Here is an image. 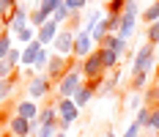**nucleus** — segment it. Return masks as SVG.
Segmentation results:
<instances>
[{
  "instance_id": "12",
  "label": "nucleus",
  "mask_w": 159,
  "mask_h": 137,
  "mask_svg": "<svg viewBox=\"0 0 159 137\" xmlns=\"http://www.w3.org/2000/svg\"><path fill=\"white\" fill-rule=\"evenodd\" d=\"M58 33H61V25H58L55 19H49L47 25H41V28L36 30V41H39L41 47H49L52 41H55V36H58Z\"/></svg>"
},
{
  "instance_id": "43",
  "label": "nucleus",
  "mask_w": 159,
  "mask_h": 137,
  "mask_svg": "<svg viewBox=\"0 0 159 137\" xmlns=\"http://www.w3.org/2000/svg\"><path fill=\"white\" fill-rule=\"evenodd\" d=\"M0 121H3V104H0Z\"/></svg>"
},
{
  "instance_id": "16",
  "label": "nucleus",
  "mask_w": 159,
  "mask_h": 137,
  "mask_svg": "<svg viewBox=\"0 0 159 137\" xmlns=\"http://www.w3.org/2000/svg\"><path fill=\"white\" fill-rule=\"evenodd\" d=\"M8 132H11V137H30V121H25L19 115H11Z\"/></svg>"
},
{
  "instance_id": "25",
  "label": "nucleus",
  "mask_w": 159,
  "mask_h": 137,
  "mask_svg": "<svg viewBox=\"0 0 159 137\" xmlns=\"http://www.w3.org/2000/svg\"><path fill=\"white\" fill-rule=\"evenodd\" d=\"M14 88H16V74L11 77V80H3V82H0V104L14 93Z\"/></svg>"
},
{
  "instance_id": "1",
  "label": "nucleus",
  "mask_w": 159,
  "mask_h": 137,
  "mask_svg": "<svg viewBox=\"0 0 159 137\" xmlns=\"http://www.w3.org/2000/svg\"><path fill=\"white\" fill-rule=\"evenodd\" d=\"M82 82H85V77H82V61H74V63H71V69L55 82L52 96H55V99H71Z\"/></svg>"
},
{
  "instance_id": "17",
  "label": "nucleus",
  "mask_w": 159,
  "mask_h": 137,
  "mask_svg": "<svg viewBox=\"0 0 159 137\" xmlns=\"http://www.w3.org/2000/svg\"><path fill=\"white\" fill-rule=\"evenodd\" d=\"M58 121V110H55V104H47L39 110V115H36V126H47V123H55Z\"/></svg>"
},
{
  "instance_id": "4",
  "label": "nucleus",
  "mask_w": 159,
  "mask_h": 137,
  "mask_svg": "<svg viewBox=\"0 0 159 137\" xmlns=\"http://www.w3.org/2000/svg\"><path fill=\"white\" fill-rule=\"evenodd\" d=\"M154 63H157V52H154V47L151 44H143L137 49V55H134V61H132V74H151V69H154Z\"/></svg>"
},
{
  "instance_id": "7",
  "label": "nucleus",
  "mask_w": 159,
  "mask_h": 137,
  "mask_svg": "<svg viewBox=\"0 0 159 137\" xmlns=\"http://www.w3.org/2000/svg\"><path fill=\"white\" fill-rule=\"evenodd\" d=\"M52 91H55V85L47 80V74H36V77H30V80H28V96H30L33 102L47 99Z\"/></svg>"
},
{
  "instance_id": "38",
  "label": "nucleus",
  "mask_w": 159,
  "mask_h": 137,
  "mask_svg": "<svg viewBox=\"0 0 159 137\" xmlns=\"http://www.w3.org/2000/svg\"><path fill=\"white\" fill-rule=\"evenodd\" d=\"M11 77H14V69L6 61H0V82H3V80H11Z\"/></svg>"
},
{
  "instance_id": "45",
  "label": "nucleus",
  "mask_w": 159,
  "mask_h": 137,
  "mask_svg": "<svg viewBox=\"0 0 159 137\" xmlns=\"http://www.w3.org/2000/svg\"><path fill=\"white\" fill-rule=\"evenodd\" d=\"M102 3H104V6H107V3H110V0H102Z\"/></svg>"
},
{
  "instance_id": "24",
  "label": "nucleus",
  "mask_w": 159,
  "mask_h": 137,
  "mask_svg": "<svg viewBox=\"0 0 159 137\" xmlns=\"http://www.w3.org/2000/svg\"><path fill=\"white\" fill-rule=\"evenodd\" d=\"M14 47V39H11V33L8 30H0V61H6V55H8V49Z\"/></svg>"
},
{
  "instance_id": "30",
  "label": "nucleus",
  "mask_w": 159,
  "mask_h": 137,
  "mask_svg": "<svg viewBox=\"0 0 159 137\" xmlns=\"http://www.w3.org/2000/svg\"><path fill=\"white\" fill-rule=\"evenodd\" d=\"M6 63H8V66H11V69L16 71V66L22 63V49H16V47H11V49H8V55H6Z\"/></svg>"
},
{
  "instance_id": "11",
  "label": "nucleus",
  "mask_w": 159,
  "mask_h": 137,
  "mask_svg": "<svg viewBox=\"0 0 159 137\" xmlns=\"http://www.w3.org/2000/svg\"><path fill=\"white\" fill-rule=\"evenodd\" d=\"M118 82H121V66H118L115 71H107V74L99 80V85H96V93H99V96H110V93H115Z\"/></svg>"
},
{
  "instance_id": "9",
  "label": "nucleus",
  "mask_w": 159,
  "mask_h": 137,
  "mask_svg": "<svg viewBox=\"0 0 159 137\" xmlns=\"http://www.w3.org/2000/svg\"><path fill=\"white\" fill-rule=\"evenodd\" d=\"M3 25H6V30L11 33V36H16L22 28H28V25H30V11H25L22 6H16L14 11H11V16H8Z\"/></svg>"
},
{
  "instance_id": "21",
  "label": "nucleus",
  "mask_w": 159,
  "mask_h": 137,
  "mask_svg": "<svg viewBox=\"0 0 159 137\" xmlns=\"http://www.w3.org/2000/svg\"><path fill=\"white\" fill-rule=\"evenodd\" d=\"M39 49H41V44H39V41H30V44L22 49V63H25V66H33V63H36V55H39Z\"/></svg>"
},
{
  "instance_id": "22",
  "label": "nucleus",
  "mask_w": 159,
  "mask_h": 137,
  "mask_svg": "<svg viewBox=\"0 0 159 137\" xmlns=\"http://www.w3.org/2000/svg\"><path fill=\"white\" fill-rule=\"evenodd\" d=\"M129 88H132V93H143L145 88H148V74H132V82H129Z\"/></svg>"
},
{
  "instance_id": "29",
  "label": "nucleus",
  "mask_w": 159,
  "mask_h": 137,
  "mask_svg": "<svg viewBox=\"0 0 159 137\" xmlns=\"http://www.w3.org/2000/svg\"><path fill=\"white\" fill-rule=\"evenodd\" d=\"M55 6H58V0H36V8H39L44 16H49V19H52V11H55Z\"/></svg>"
},
{
  "instance_id": "2",
  "label": "nucleus",
  "mask_w": 159,
  "mask_h": 137,
  "mask_svg": "<svg viewBox=\"0 0 159 137\" xmlns=\"http://www.w3.org/2000/svg\"><path fill=\"white\" fill-rule=\"evenodd\" d=\"M137 16H140L137 0H126V3H124V11H121V25H118V36H121V39L129 41V36L137 28Z\"/></svg>"
},
{
  "instance_id": "19",
  "label": "nucleus",
  "mask_w": 159,
  "mask_h": 137,
  "mask_svg": "<svg viewBox=\"0 0 159 137\" xmlns=\"http://www.w3.org/2000/svg\"><path fill=\"white\" fill-rule=\"evenodd\" d=\"M104 16H107V14H104ZM107 36H110V28H107V19H99V22L93 25V30H91V39H93V44H102V41H104Z\"/></svg>"
},
{
  "instance_id": "33",
  "label": "nucleus",
  "mask_w": 159,
  "mask_h": 137,
  "mask_svg": "<svg viewBox=\"0 0 159 137\" xmlns=\"http://www.w3.org/2000/svg\"><path fill=\"white\" fill-rule=\"evenodd\" d=\"M14 8H16V0H0V16H3V22L11 16Z\"/></svg>"
},
{
  "instance_id": "41",
  "label": "nucleus",
  "mask_w": 159,
  "mask_h": 137,
  "mask_svg": "<svg viewBox=\"0 0 159 137\" xmlns=\"http://www.w3.org/2000/svg\"><path fill=\"white\" fill-rule=\"evenodd\" d=\"M154 88H157V93H159V66H157V77H154Z\"/></svg>"
},
{
  "instance_id": "34",
  "label": "nucleus",
  "mask_w": 159,
  "mask_h": 137,
  "mask_svg": "<svg viewBox=\"0 0 159 137\" xmlns=\"http://www.w3.org/2000/svg\"><path fill=\"white\" fill-rule=\"evenodd\" d=\"M99 19H104V14H102V11H91V14H88V19H85V28H82V30H93V25L96 22H99Z\"/></svg>"
},
{
  "instance_id": "39",
  "label": "nucleus",
  "mask_w": 159,
  "mask_h": 137,
  "mask_svg": "<svg viewBox=\"0 0 159 137\" xmlns=\"http://www.w3.org/2000/svg\"><path fill=\"white\" fill-rule=\"evenodd\" d=\"M124 137H143V129H140L137 123H129L126 132H124Z\"/></svg>"
},
{
  "instance_id": "40",
  "label": "nucleus",
  "mask_w": 159,
  "mask_h": 137,
  "mask_svg": "<svg viewBox=\"0 0 159 137\" xmlns=\"http://www.w3.org/2000/svg\"><path fill=\"white\" fill-rule=\"evenodd\" d=\"M151 129L159 135V107H154V110H151Z\"/></svg>"
},
{
  "instance_id": "23",
  "label": "nucleus",
  "mask_w": 159,
  "mask_h": 137,
  "mask_svg": "<svg viewBox=\"0 0 159 137\" xmlns=\"http://www.w3.org/2000/svg\"><path fill=\"white\" fill-rule=\"evenodd\" d=\"M134 123L140 126V129H151V107H140L137 110V118H134Z\"/></svg>"
},
{
  "instance_id": "5",
  "label": "nucleus",
  "mask_w": 159,
  "mask_h": 137,
  "mask_svg": "<svg viewBox=\"0 0 159 137\" xmlns=\"http://www.w3.org/2000/svg\"><path fill=\"white\" fill-rule=\"evenodd\" d=\"M104 74H107V71H104V66H102V55H99V47H96L93 52L82 61V77H85V82H99Z\"/></svg>"
},
{
  "instance_id": "3",
  "label": "nucleus",
  "mask_w": 159,
  "mask_h": 137,
  "mask_svg": "<svg viewBox=\"0 0 159 137\" xmlns=\"http://www.w3.org/2000/svg\"><path fill=\"white\" fill-rule=\"evenodd\" d=\"M55 110H58V132H66L80 118V107L71 99H55Z\"/></svg>"
},
{
  "instance_id": "14",
  "label": "nucleus",
  "mask_w": 159,
  "mask_h": 137,
  "mask_svg": "<svg viewBox=\"0 0 159 137\" xmlns=\"http://www.w3.org/2000/svg\"><path fill=\"white\" fill-rule=\"evenodd\" d=\"M96 85H99V82H82V85L77 88V93L71 96V102L82 110V107H85V104H88V102L96 96Z\"/></svg>"
},
{
  "instance_id": "28",
  "label": "nucleus",
  "mask_w": 159,
  "mask_h": 137,
  "mask_svg": "<svg viewBox=\"0 0 159 137\" xmlns=\"http://www.w3.org/2000/svg\"><path fill=\"white\" fill-rule=\"evenodd\" d=\"M145 44H159V19L157 22H154V25H148V28H145Z\"/></svg>"
},
{
  "instance_id": "27",
  "label": "nucleus",
  "mask_w": 159,
  "mask_h": 137,
  "mask_svg": "<svg viewBox=\"0 0 159 137\" xmlns=\"http://www.w3.org/2000/svg\"><path fill=\"white\" fill-rule=\"evenodd\" d=\"M47 61H49V52H47V47H41L39 55H36V63H33L30 69L33 71H44V69H47Z\"/></svg>"
},
{
  "instance_id": "8",
  "label": "nucleus",
  "mask_w": 159,
  "mask_h": 137,
  "mask_svg": "<svg viewBox=\"0 0 159 137\" xmlns=\"http://www.w3.org/2000/svg\"><path fill=\"white\" fill-rule=\"evenodd\" d=\"M74 39H77V33L69 30V28H61V33L55 36V55H63V58H71V49H74Z\"/></svg>"
},
{
  "instance_id": "35",
  "label": "nucleus",
  "mask_w": 159,
  "mask_h": 137,
  "mask_svg": "<svg viewBox=\"0 0 159 137\" xmlns=\"http://www.w3.org/2000/svg\"><path fill=\"white\" fill-rule=\"evenodd\" d=\"M63 3L69 6V11H71V14H80V11L88 6V0H63Z\"/></svg>"
},
{
  "instance_id": "42",
  "label": "nucleus",
  "mask_w": 159,
  "mask_h": 137,
  "mask_svg": "<svg viewBox=\"0 0 159 137\" xmlns=\"http://www.w3.org/2000/svg\"><path fill=\"white\" fill-rule=\"evenodd\" d=\"M104 137H115V132H107V135H104Z\"/></svg>"
},
{
  "instance_id": "37",
  "label": "nucleus",
  "mask_w": 159,
  "mask_h": 137,
  "mask_svg": "<svg viewBox=\"0 0 159 137\" xmlns=\"http://www.w3.org/2000/svg\"><path fill=\"white\" fill-rule=\"evenodd\" d=\"M126 107L129 110H140V107H143V96H140V93H132L126 99Z\"/></svg>"
},
{
  "instance_id": "15",
  "label": "nucleus",
  "mask_w": 159,
  "mask_h": 137,
  "mask_svg": "<svg viewBox=\"0 0 159 137\" xmlns=\"http://www.w3.org/2000/svg\"><path fill=\"white\" fill-rule=\"evenodd\" d=\"M39 110H41V107L36 104L33 99H22V102H16V107H14V115H19V118H25V121H36Z\"/></svg>"
},
{
  "instance_id": "20",
  "label": "nucleus",
  "mask_w": 159,
  "mask_h": 137,
  "mask_svg": "<svg viewBox=\"0 0 159 137\" xmlns=\"http://www.w3.org/2000/svg\"><path fill=\"white\" fill-rule=\"evenodd\" d=\"M52 19H55L58 25H66V22L71 19V11H69V6H66L63 0H58V6H55V11H52Z\"/></svg>"
},
{
  "instance_id": "32",
  "label": "nucleus",
  "mask_w": 159,
  "mask_h": 137,
  "mask_svg": "<svg viewBox=\"0 0 159 137\" xmlns=\"http://www.w3.org/2000/svg\"><path fill=\"white\" fill-rule=\"evenodd\" d=\"M47 22H49V16H44L39 8H33V11H30V28L39 30V28H41V25H47Z\"/></svg>"
},
{
  "instance_id": "6",
  "label": "nucleus",
  "mask_w": 159,
  "mask_h": 137,
  "mask_svg": "<svg viewBox=\"0 0 159 137\" xmlns=\"http://www.w3.org/2000/svg\"><path fill=\"white\" fill-rule=\"evenodd\" d=\"M71 63H74V58H63V55H49L47 61V69H44V74H47V80L55 85L61 77L71 69Z\"/></svg>"
},
{
  "instance_id": "36",
  "label": "nucleus",
  "mask_w": 159,
  "mask_h": 137,
  "mask_svg": "<svg viewBox=\"0 0 159 137\" xmlns=\"http://www.w3.org/2000/svg\"><path fill=\"white\" fill-rule=\"evenodd\" d=\"M124 3H126V0H110L104 8H107V14H121V11H124Z\"/></svg>"
},
{
  "instance_id": "26",
  "label": "nucleus",
  "mask_w": 159,
  "mask_h": 137,
  "mask_svg": "<svg viewBox=\"0 0 159 137\" xmlns=\"http://www.w3.org/2000/svg\"><path fill=\"white\" fill-rule=\"evenodd\" d=\"M157 19H159V0H154V3H151V6L145 8V14H143V22H145V28H148V25H154Z\"/></svg>"
},
{
  "instance_id": "44",
  "label": "nucleus",
  "mask_w": 159,
  "mask_h": 137,
  "mask_svg": "<svg viewBox=\"0 0 159 137\" xmlns=\"http://www.w3.org/2000/svg\"><path fill=\"white\" fill-rule=\"evenodd\" d=\"M55 137H66V135H63V132H58V135H55Z\"/></svg>"
},
{
  "instance_id": "18",
  "label": "nucleus",
  "mask_w": 159,
  "mask_h": 137,
  "mask_svg": "<svg viewBox=\"0 0 159 137\" xmlns=\"http://www.w3.org/2000/svg\"><path fill=\"white\" fill-rule=\"evenodd\" d=\"M99 55H102V66H104V71H115L118 66H121V58L110 52V49H104V47H99Z\"/></svg>"
},
{
  "instance_id": "13",
  "label": "nucleus",
  "mask_w": 159,
  "mask_h": 137,
  "mask_svg": "<svg viewBox=\"0 0 159 137\" xmlns=\"http://www.w3.org/2000/svg\"><path fill=\"white\" fill-rule=\"evenodd\" d=\"M99 47H104V49L115 52L118 58H126V47H129V41H126V39H121L118 33H110V36H107V39H104Z\"/></svg>"
},
{
  "instance_id": "31",
  "label": "nucleus",
  "mask_w": 159,
  "mask_h": 137,
  "mask_svg": "<svg viewBox=\"0 0 159 137\" xmlns=\"http://www.w3.org/2000/svg\"><path fill=\"white\" fill-rule=\"evenodd\" d=\"M16 39H19L22 44L28 47V44H30V41H36V28H30V25H28V28H22V30L16 33Z\"/></svg>"
},
{
  "instance_id": "10",
  "label": "nucleus",
  "mask_w": 159,
  "mask_h": 137,
  "mask_svg": "<svg viewBox=\"0 0 159 137\" xmlns=\"http://www.w3.org/2000/svg\"><path fill=\"white\" fill-rule=\"evenodd\" d=\"M91 52H93V39H91V33H88V30H80V33H77V39H74L71 58H74V61H85Z\"/></svg>"
}]
</instances>
